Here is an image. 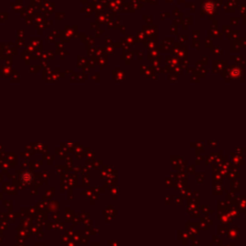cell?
<instances>
[{"instance_id":"6da1fadb","label":"cell","mask_w":246,"mask_h":246,"mask_svg":"<svg viewBox=\"0 0 246 246\" xmlns=\"http://www.w3.org/2000/svg\"><path fill=\"white\" fill-rule=\"evenodd\" d=\"M21 180H22V182L25 183V184H30L32 182L33 178H32V175H29V173L25 172L24 174H22Z\"/></svg>"}]
</instances>
